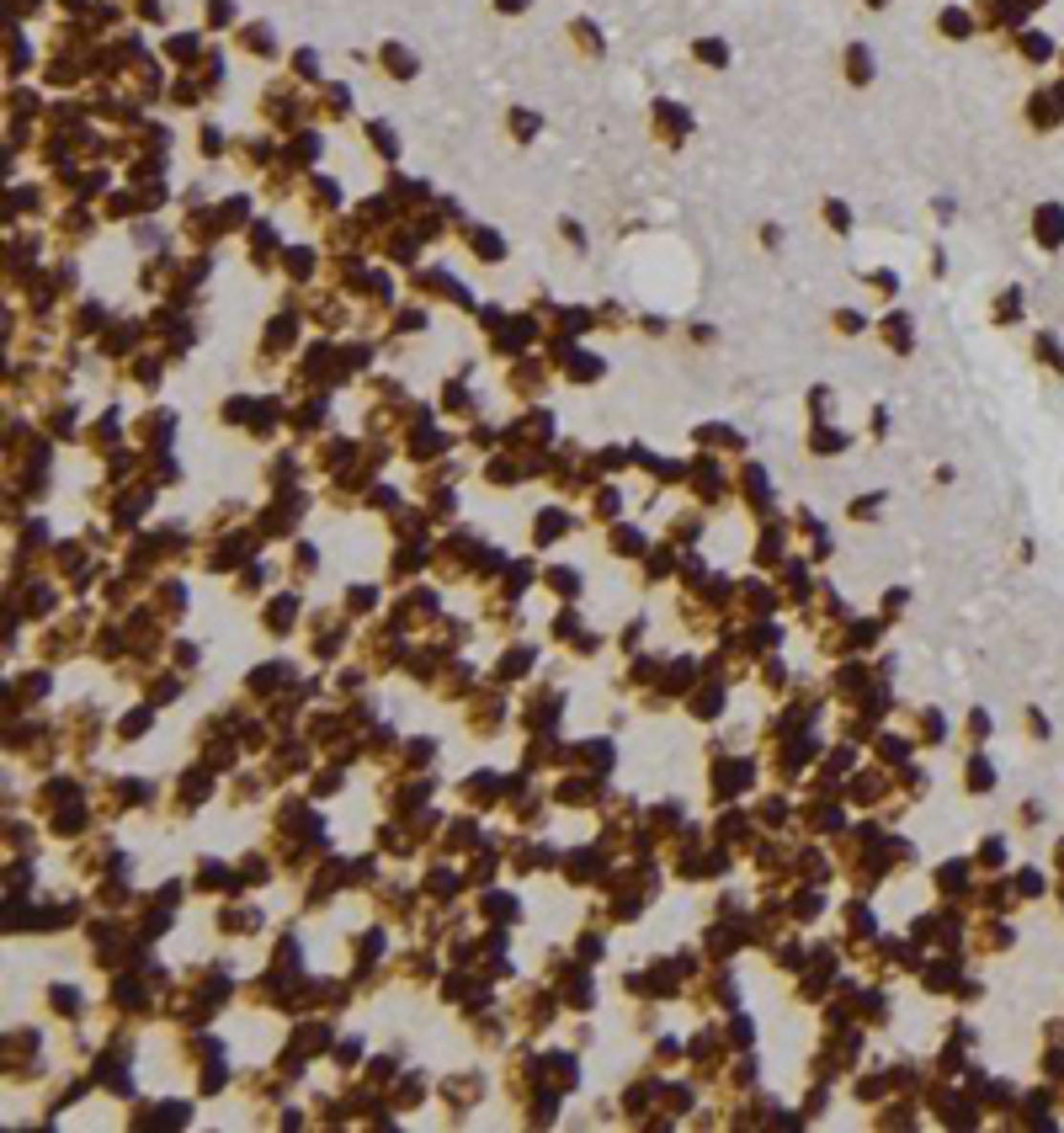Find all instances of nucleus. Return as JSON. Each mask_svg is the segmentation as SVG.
Listing matches in <instances>:
<instances>
[{"label": "nucleus", "mask_w": 1064, "mask_h": 1133, "mask_svg": "<svg viewBox=\"0 0 1064 1133\" xmlns=\"http://www.w3.org/2000/svg\"><path fill=\"white\" fill-rule=\"evenodd\" d=\"M1032 234H1038L1043 246H1059V240H1064V208H1038V224H1032Z\"/></svg>", "instance_id": "nucleus-1"}]
</instances>
